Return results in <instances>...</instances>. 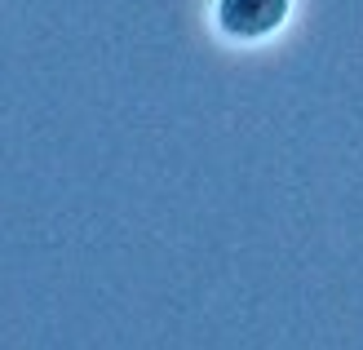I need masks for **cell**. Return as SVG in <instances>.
I'll return each mask as SVG.
<instances>
[{
    "instance_id": "1",
    "label": "cell",
    "mask_w": 363,
    "mask_h": 350,
    "mask_svg": "<svg viewBox=\"0 0 363 350\" xmlns=\"http://www.w3.org/2000/svg\"><path fill=\"white\" fill-rule=\"evenodd\" d=\"M284 13H288V0H217V23L240 40L275 31L284 23Z\"/></svg>"
}]
</instances>
